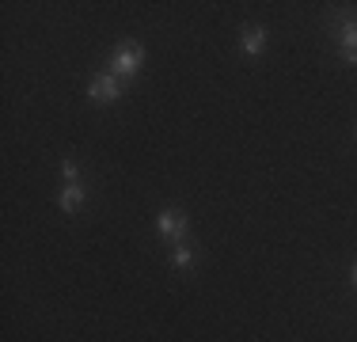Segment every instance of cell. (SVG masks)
Wrapping results in <instances>:
<instances>
[{
    "label": "cell",
    "instance_id": "2",
    "mask_svg": "<svg viewBox=\"0 0 357 342\" xmlns=\"http://www.w3.org/2000/svg\"><path fill=\"white\" fill-rule=\"evenodd\" d=\"M338 50L350 65H357V15H342L338 23Z\"/></svg>",
    "mask_w": 357,
    "mask_h": 342
},
{
    "label": "cell",
    "instance_id": "4",
    "mask_svg": "<svg viewBox=\"0 0 357 342\" xmlns=\"http://www.w3.org/2000/svg\"><path fill=\"white\" fill-rule=\"evenodd\" d=\"M156 232L160 236H167V239H178L186 232V217H183V209H164L156 217Z\"/></svg>",
    "mask_w": 357,
    "mask_h": 342
},
{
    "label": "cell",
    "instance_id": "6",
    "mask_svg": "<svg viewBox=\"0 0 357 342\" xmlns=\"http://www.w3.org/2000/svg\"><path fill=\"white\" fill-rule=\"evenodd\" d=\"M57 202H61L65 213H76L84 205V186L80 183H65V191H61V198H57Z\"/></svg>",
    "mask_w": 357,
    "mask_h": 342
},
{
    "label": "cell",
    "instance_id": "1",
    "mask_svg": "<svg viewBox=\"0 0 357 342\" xmlns=\"http://www.w3.org/2000/svg\"><path fill=\"white\" fill-rule=\"evenodd\" d=\"M144 61V54H141V46H133V42H126L122 50H118L114 57H110V68H114V76H133L141 68Z\"/></svg>",
    "mask_w": 357,
    "mask_h": 342
},
{
    "label": "cell",
    "instance_id": "5",
    "mask_svg": "<svg viewBox=\"0 0 357 342\" xmlns=\"http://www.w3.org/2000/svg\"><path fill=\"white\" fill-rule=\"evenodd\" d=\"M262 50H266V31L262 27H243V54L259 57Z\"/></svg>",
    "mask_w": 357,
    "mask_h": 342
},
{
    "label": "cell",
    "instance_id": "7",
    "mask_svg": "<svg viewBox=\"0 0 357 342\" xmlns=\"http://www.w3.org/2000/svg\"><path fill=\"white\" fill-rule=\"evenodd\" d=\"M190 259H194V251H190V247H183V244H178L175 251H172V267H178V270L190 267Z\"/></svg>",
    "mask_w": 357,
    "mask_h": 342
},
{
    "label": "cell",
    "instance_id": "9",
    "mask_svg": "<svg viewBox=\"0 0 357 342\" xmlns=\"http://www.w3.org/2000/svg\"><path fill=\"white\" fill-rule=\"evenodd\" d=\"M354 281H357V262H354Z\"/></svg>",
    "mask_w": 357,
    "mask_h": 342
},
{
    "label": "cell",
    "instance_id": "8",
    "mask_svg": "<svg viewBox=\"0 0 357 342\" xmlns=\"http://www.w3.org/2000/svg\"><path fill=\"white\" fill-rule=\"evenodd\" d=\"M61 175L69 179V183H76V175H80V168H76L73 160H65V164H61Z\"/></svg>",
    "mask_w": 357,
    "mask_h": 342
},
{
    "label": "cell",
    "instance_id": "3",
    "mask_svg": "<svg viewBox=\"0 0 357 342\" xmlns=\"http://www.w3.org/2000/svg\"><path fill=\"white\" fill-rule=\"evenodd\" d=\"M88 96L96 99V103H114V99H122V84L114 80V73H103V76H96V80H91Z\"/></svg>",
    "mask_w": 357,
    "mask_h": 342
}]
</instances>
